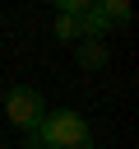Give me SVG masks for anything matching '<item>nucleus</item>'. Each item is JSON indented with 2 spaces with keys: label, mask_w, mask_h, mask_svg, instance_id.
Masks as SVG:
<instances>
[{
  "label": "nucleus",
  "mask_w": 139,
  "mask_h": 149,
  "mask_svg": "<svg viewBox=\"0 0 139 149\" xmlns=\"http://www.w3.org/2000/svg\"><path fill=\"white\" fill-rule=\"evenodd\" d=\"M97 9H102V19L111 28H125L130 23V0H97Z\"/></svg>",
  "instance_id": "423d86ee"
},
{
  "label": "nucleus",
  "mask_w": 139,
  "mask_h": 149,
  "mask_svg": "<svg viewBox=\"0 0 139 149\" xmlns=\"http://www.w3.org/2000/svg\"><path fill=\"white\" fill-rule=\"evenodd\" d=\"M51 33H56V42H65V47H74L83 33H79V14H56V23H51Z\"/></svg>",
  "instance_id": "39448f33"
},
{
  "label": "nucleus",
  "mask_w": 139,
  "mask_h": 149,
  "mask_svg": "<svg viewBox=\"0 0 139 149\" xmlns=\"http://www.w3.org/2000/svg\"><path fill=\"white\" fill-rule=\"evenodd\" d=\"M23 149H42V135H37V126H28V130H23Z\"/></svg>",
  "instance_id": "6e6552de"
},
{
  "label": "nucleus",
  "mask_w": 139,
  "mask_h": 149,
  "mask_svg": "<svg viewBox=\"0 0 139 149\" xmlns=\"http://www.w3.org/2000/svg\"><path fill=\"white\" fill-rule=\"evenodd\" d=\"M42 112H46V102H42V93H37L32 84H14V88L5 93V116H9L19 130L37 126V121H42Z\"/></svg>",
  "instance_id": "f03ea898"
},
{
  "label": "nucleus",
  "mask_w": 139,
  "mask_h": 149,
  "mask_svg": "<svg viewBox=\"0 0 139 149\" xmlns=\"http://www.w3.org/2000/svg\"><path fill=\"white\" fill-rule=\"evenodd\" d=\"M56 5V14H79V9H88L93 0H51Z\"/></svg>",
  "instance_id": "0eeeda50"
},
{
  "label": "nucleus",
  "mask_w": 139,
  "mask_h": 149,
  "mask_svg": "<svg viewBox=\"0 0 139 149\" xmlns=\"http://www.w3.org/2000/svg\"><path fill=\"white\" fill-rule=\"evenodd\" d=\"M37 135H42V149H93V130L79 112L60 107V112H42L37 121Z\"/></svg>",
  "instance_id": "f257e3e1"
},
{
  "label": "nucleus",
  "mask_w": 139,
  "mask_h": 149,
  "mask_svg": "<svg viewBox=\"0 0 139 149\" xmlns=\"http://www.w3.org/2000/svg\"><path fill=\"white\" fill-rule=\"evenodd\" d=\"M74 61H79L83 70H102V65H107V42H97V37H79V42H74Z\"/></svg>",
  "instance_id": "7ed1b4c3"
},
{
  "label": "nucleus",
  "mask_w": 139,
  "mask_h": 149,
  "mask_svg": "<svg viewBox=\"0 0 139 149\" xmlns=\"http://www.w3.org/2000/svg\"><path fill=\"white\" fill-rule=\"evenodd\" d=\"M79 33H83V37H97V42H102V37H111V23L102 19L97 0H93L88 9H79Z\"/></svg>",
  "instance_id": "20e7f679"
}]
</instances>
